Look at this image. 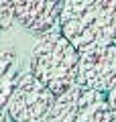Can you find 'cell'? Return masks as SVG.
Segmentation results:
<instances>
[{
  "label": "cell",
  "instance_id": "cell-3",
  "mask_svg": "<svg viewBox=\"0 0 116 122\" xmlns=\"http://www.w3.org/2000/svg\"><path fill=\"white\" fill-rule=\"evenodd\" d=\"M43 122H112V116L106 94L84 83H73L55 96Z\"/></svg>",
  "mask_w": 116,
  "mask_h": 122
},
{
  "label": "cell",
  "instance_id": "cell-9",
  "mask_svg": "<svg viewBox=\"0 0 116 122\" xmlns=\"http://www.w3.org/2000/svg\"><path fill=\"white\" fill-rule=\"evenodd\" d=\"M106 100H108V108H110V116H112V122H116V83L108 90L106 94Z\"/></svg>",
  "mask_w": 116,
  "mask_h": 122
},
{
  "label": "cell",
  "instance_id": "cell-4",
  "mask_svg": "<svg viewBox=\"0 0 116 122\" xmlns=\"http://www.w3.org/2000/svg\"><path fill=\"white\" fill-rule=\"evenodd\" d=\"M55 94L31 71H21L6 104V116L12 122H43Z\"/></svg>",
  "mask_w": 116,
  "mask_h": 122
},
{
  "label": "cell",
  "instance_id": "cell-10",
  "mask_svg": "<svg viewBox=\"0 0 116 122\" xmlns=\"http://www.w3.org/2000/svg\"><path fill=\"white\" fill-rule=\"evenodd\" d=\"M0 33H2V29H0Z\"/></svg>",
  "mask_w": 116,
  "mask_h": 122
},
{
  "label": "cell",
  "instance_id": "cell-8",
  "mask_svg": "<svg viewBox=\"0 0 116 122\" xmlns=\"http://www.w3.org/2000/svg\"><path fill=\"white\" fill-rule=\"evenodd\" d=\"M14 2L16 0H0V29H10L16 25L14 20Z\"/></svg>",
  "mask_w": 116,
  "mask_h": 122
},
{
  "label": "cell",
  "instance_id": "cell-5",
  "mask_svg": "<svg viewBox=\"0 0 116 122\" xmlns=\"http://www.w3.org/2000/svg\"><path fill=\"white\" fill-rule=\"evenodd\" d=\"M79 53V73L77 83L108 94L116 83V43L82 49Z\"/></svg>",
  "mask_w": 116,
  "mask_h": 122
},
{
  "label": "cell",
  "instance_id": "cell-2",
  "mask_svg": "<svg viewBox=\"0 0 116 122\" xmlns=\"http://www.w3.org/2000/svg\"><path fill=\"white\" fill-rule=\"evenodd\" d=\"M29 71L57 96L77 83L79 53L61 35V30L39 35V41L31 53Z\"/></svg>",
  "mask_w": 116,
  "mask_h": 122
},
{
  "label": "cell",
  "instance_id": "cell-11",
  "mask_svg": "<svg viewBox=\"0 0 116 122\" xmlns=\"http://www.w3.org/2000/svg\"><path fill=\"white\" fill-rule=\"evenodd\" d=\"M10 122H12V120H10Z\"/></svg>",
  "mask_w": 116,
  "mask_h": 122
},
{
  "label": "cell",
  "instance_id": "cell-7",
  "mask_svg": "<svg viewBox=\"0 0 116 122\" xmlns=\"http://www.w3.org/2000/svg\"><path fill=\"white\" fill-rule=\"evenodd\" d=\"M18 75H21V65L16 55L0 49V120L6 116V104Z\"/></svg>",
  "mask_w": 116,
  "mask_h": 122
},
{
  "label": "cell",
  "instance_id": "cell-6",
  "mask_svg": "<svg viewBox=\"0 0 116 122\" xmlns=\"http://www.w3.org/2000/svg\"><path fill=\"white\" fill-rule=\"evenodd\" d=\"M63 0H16L14 20L35 35L59 30Z\"/></svg>",
  "mask_w": 116,
  "mask_h": 122
},
{
  "label": "cell",
  "instance_id": "cell-1",
  "mask_svg": "<svg viewBox=\"0 0 116 122\" xmlns=\"http://www.w3.org/2000/svg\"><path fill=\"white\" fill-rule=\"evenodd\" d=\"M59 30L77 51L116 43V0H63Z\"/></svg>",
  "mask_w": 116,
  "mask_h": 122
}]
</instances>
